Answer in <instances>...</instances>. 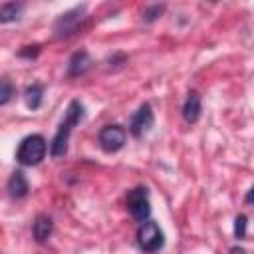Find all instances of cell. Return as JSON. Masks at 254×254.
Segmentation results:
<instances>
[{"mask_svg": "<svg viewBox=\"0 0 254 254\" xmlns=\"http://www.w3.org/2000/svg\"><path fill=\"white\" fill-rule=\"evenodd\" d=\"M83 12H85V4L75 6V8L67 10V12H64V14L56 20V24H54L56 38H67V36L75 34V30H77L79 22L85 18V16H83Z\"/></svg>", "mask_w": 254, "mask_h": 254, "instance_id": "cell-5", "label": "cell"}, {"mask_svg": "<svg viewBox=\"0 0 254 254\" xmlns=\"http://www.w3.org/2000/svg\"><path fill=\"white\" fill-rule=\"evenodd\" d=\"M165 12V6L163 4H153L149 8L143 10V20L145 22H155L157 18H161V14Z\"/></svg>", "mask_w": 254, "mask_h": 254, "instance_id": "cell-14", "label": "cell"}, {"mask_svg": "<svg viewBox=\"0 0 254 254\" xmlns=\"http://www.w3.org/2000/svg\"><path fill=\"white\" fill-rule=\"evenodd\" d=\"M246 226H248L246 214H238V216L234 218V236H236L238 240H242V238L246 236Z\"/></svg>", "mask_w": 254, "mask_h": 254, "instance_id": "cell-16", "label": "cell"}, {"mask_svg": "<svg viewBox=\"0 0 254 254\" xmlns=\"http://www.w3.org/2000/svg\"><path fill=\"white\" fill-rule=\"evenodd\" d=\"M246 202H248V204H254V187L248 190V194H246Z\"/></svg>", "mask_w": 254, "mask_h": 254, "instance_id": "cell-19", "label": "cell"}, {"mask_svg": "<svg viewBox=\"0 0 254 254\" xmlns=\"http://www.w3.org/2000/svg\"><path fill=\"white\" fill-rule=\"evenodd\" d=\"M30 190V185H28V179L22 171H14L8 179V194L12 198H24Z\"/></svg>", "mask_w": 254, "mask_h": 254, "instance_id": "cell-10", "label": "cell"}, {"mask_svg": "<svg viewBox=\"0 0 254 254\" xmlns=\"http://www.w3.org/2000/svg\"><path fill=\"white\" fill-rule=\"evenodd\" d=\"M22 10H24V4H20V2H4L0 6V22L8 24V22L18 20Z\"/></svg>", "mask_w": 254, "mask_h": 254, "instance_id": "cell-12", "label": "cell"}, {"mask_svg": "<svg viewBox=\"0 0 254 254\" xmlns=\"http://www.w3.org/2000/svg\"><path fill=\"white\" fill-rule=\"evenodd\" d=\"M202 111V103H200V95L196 91H190L185 105H183V117L187 123H196Z\"/></svg>", "mask_w": 254, "mask_h": 254, "instance_id": "cell-11", "label": "cell"}, {"mask_svg": "<svg viewBox=\"0 0 254 254\" xmlns=\"http://www.w3.org/2000/svg\"><path fill=\"white\" fill-rule=\"evenodd\" d=\"M38 54H40V46H38V44H34V46H24V48L18 52L20 58H28V60H34Z\"/></svg>", "mask_w": 254, "mask_h": 254, "instance_id": "cell-17", "label": "cell"}, {"mask_svg": "<svg viewBox=\"0 0 254 254\" xmlns=\"http://www.w3.org/2000/svg\"><path fill=\"white\" fill-rule=\"evenodd\" d=\"M125 139H127V133H125V129H123L121 125H117V123L105 125V127L99 131V135H97V141H99V145H101V149H103L105 153H115V151L123 149Z\"/></svg>", "mask_w": 254, "mask_h": 254, "instance_id": "cell-6", "label": "cell"}, {"mask_svg": "<svg viewBox=\"0 0 254 254\" xmlns=\"http://www.w3.org/2000/svg\"><path fill=\"white\" fill-rule=\"evenodd\" d=\"M12 95H14V87H12L10 79L4 77V79L0 81V105H6Z\"/></svg>", "mask_w": 254, "mask_h": 254, "instance_id": "cell-15", "label": "cell"}, {"mask_svg": "<svg viewBox=\"0 0 254 254\" xmlns=\"http://www.w3.org/2000/svg\"><path fill=\"white\" fill-rule=\"evenodd\" d=\"M52 232H54V220L48 214H38L36 220H34V226H32L34 240L38 244H44V242H48V238L52 236Z\"/></svg>", "mask_w": 254, "mask_h": 254, "instance_id": "cell-9", "label": "cell"}, {"mask_svg": "<svg viewBox=\"0 0 254 254\" xmlns=\"http://www.w3.org/2000/svg\"><path fill=\"white\" fill-rule=\"evenodd\" d=\"M230 254H246V250L240 246H234V248H230Z\"/></svg>", "mask_w": 254, "mask_h": 254, "instance_id": "cell-20", "label": "cell"}, {"mask_svg": "<svg viewBox=\"0 0 254 254\" xmlns=\"http://www.w3.org/2000/svg\"><path fill=\"white\" fill-rule=\"evenodd\" d=\"M24 97H26V105L30 109H38L42 105V97H44V85L40 83H32L26 87L24 91Z\"/></svg>", "mask_w": 254, "mask_h": 254, "instance_id": "cell-13", "label": "cell"}, {"mask_svg": "<svg viewBox=\"0 0 254 254\" xmlns=\"http://www.w3.org/2000/svg\"><path fill=\"white\" fill-rule=\"evenodd\" d=\"M46 151H48V145L42 135H28L18 145L16 161L24 167H34V165L42 163V159L46 157Z\"/></svg>", "mask_w": 254, "mask_h": 254, "instance_id": "cell-2", "label": "cell"}, {"mask_svg": "<svg viewBox=\"0 0 254 254\" xmlns=\"http://www.w3.org/2000/svg\"><path fill=\"white\" fill-rule=\"evenodd\" d=\"M127 208L131 216L137 222H147L151 216V202H149V190L145 187H137L127 192Z\"/></svg>", "mask_w": 254, "mask_h": 254, "instance_id": "cell-3", "label": "cell"}, {"mask_svg": "<svg viewBox=\"0 0 254 254\" xmlns=\"http://www.w3.org/2000/svg\"><path fill=\"white\" fill-rule=\"evenodd\" d=\"M107 64L109 65H123V64H127V56L125 54H115L107 60Z\"/></svg>", "mask_w": 254, "mask_h": 254, "instance_id": "cell-18", "label": "cell"}, {"mask_svg": "<svg viewBox=\"0 0 254 254\" xmlns=\"http://www.w3.org/2000/svg\"><path fill=\"white\" fill-rule=\"evenodd\" d=\"M153 123H155V115H153V109L149 103H143L131 117L129 121V133L133 137H143L145 133H149L153 129Z\"/></svg>", "mask_w": 254, "mask_h": 254, "instance_id": "cell-7", "label": "cell"}, {"mask_svg": "<svg viewBox=\"0 0 254 254\" xmlns=\"http://www.w3.org/2000/svg\"><path fill=\"white\" fill-rule=\"evenodd\" d=\"M91 67H93V58H91L85 50H79V52H75V54L69 58V62H67V75L77 77V75L87 73Z\"/></svg>", "mask_w": 254, "mask_h": 254, "instance_id": "cell-8", "label": "cell"}, {"mask_svg": "<svg viewBox=\"0 0 254 254\" xmlns=\"http://www.w3.org/2000/svg\"><path fill=\"white\" fill-rule=\"evenodd\" d=\"M81 119H83V105H81L77 99L69 101V105H67V109H65V117H64V121L60 123L58 131H56V135H54V139H52V143H50V155H52L54 159H60V157H64V155L67 153L69 135H71L73 127H75Z\"/></svg>", "mask_w": 254, "mask_h": 254, "instance_id": "cell-1", "label": "cell"}, {"mask_svg": "<svg viewBox=\"0 0 254 254\" xmlns=\"http://www.w3.org/2000/svg\"><path fill=\"white\" fill-rule=\"evenodd\" d=\"M137 242L145 252H157L165 244V234L155 220H147L137 230Z\"/></svg>", "mask_w": 254, "mask_h": 254, "instance_id": "cell-4", "label": "cell"}]
</instances>
